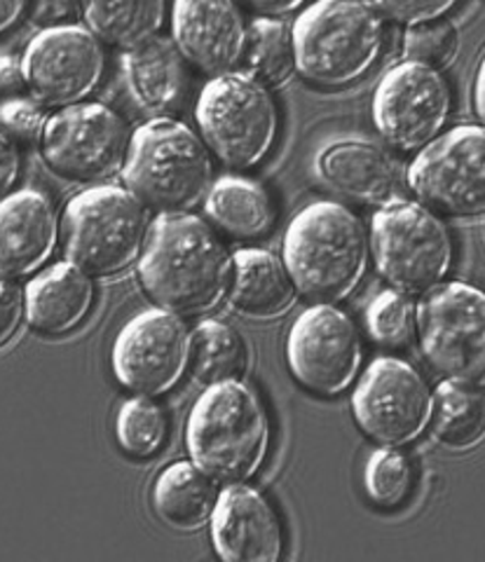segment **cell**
I'll use <instances>...</instances> for the list:
<instances>
[{"mask_svg": "<svg viewBox=\"0 0 485 562\" xmlns=\"http://www.w3.org/2000/svg\"><path fill=\"white\" fill-rule=\"evenodd\" d=\"M233 256L212 225L188 214H162L148 231L138 279L160 307L179 316L214 310L228 293Z\"/></svg>", "mask_w": 485, "mask_h": 562, "instance_id": "obj_1", "label": "cell"}, {"mask_svg": "<svg viewBox=\"0 0 485 562\" xmlns=\"http://www.w3.org/2000/svg\"><path fill=\"white\" fill-rule=\"evenodd\" d=\"M270 436L263 398L237 378L206 386L185 425L190 462L218 485L253 479L268 457Z\"/></svg>", "mask_w": 485, "mask_h": 562, "instance_id": "obj_2", "label": "cell"}, {"mask_svg": "<svg viewBox=\"0 0 485 562\" xmlns=\"http://www.w3.org/2000/svg\"><path fill=\"white\" fill-rule=\"evenodd\" d=\"M371 239L352 209L312 202L289 223L282 260L296 291L315 303L348 297L366 274Z\"/></svg>", "mask_w": 485, "mask_h": 562, "instance_id": "obj_3", "label": "cell"}, {"mask_svg": "<svg viewBox=\"0 0 485 562\" xmlns=\"http://www.w3.org/2000/svg\"><path fill=\"white\" fill-rule=\"evenodd\" d=\"M291 33L298 74L326 90L366 76L385 49V16L369 0H315Z\"/></svg>", "mask_w": 485, "mask_h": 562, "instance_id": "obj_4", "label": "cell"}, {"mask_svg": "<svg viewBox=\"0 0 485 562\" xmlns=\"http://www.w3.org/2000/svg\"><path fill=\"white\" fill-rule=\"evenodd\" d=\"M125 186L146 209L183 214L212 188V150L188 125L155 117L132 134Z\"/></svg>", "mask_w": 485, "mask_h": 562, "instance_id": "obj_5", "label": "cell"}, {"mask_svg": "<svg viewBox=\"0 0 485 562\" xmlns=\"http://www.w3.org/2000/svg\"><path fill=\"white\" fill-rule=\"evenodd\" d=\"M61 249L90 277L125 272L148 239L146 206L127 188L92 186L66 204L59 223Z\"/></svg>", "mask_w": 485, "mask_h": 562, "instance_id": "obj_6", "label": "cell"}, {"mask_svg": "<svg viewBox=\"0 0 485 562\" xmlns=\"http://www.w3.org/2000/svg\"><path fill=\"white\" fill-rule=\"evenodd\" d=\"M369 239L377 274L406 295L439 286L453 268L455 246L448 227L420 202H385L373 214Z\"/></svg>", "mask_w": 485, "mask_h": 562, "instance_id": "obj_7", "label": "cell"}, {"mask_svg": "<svg viewBox=\"0 0 485 562\" xmlns=\"http://www.w3.org/2000/svg\"><path fill=\"white\" fill-rule=\"evenodd\" d=\"M195 120L206 148L235 169L261 165L280 134V113L268 87L233 70L204 85Z\"/></svg>", "mask_w": 485, "mask_h": 562, "instance_id": "obj_8", "label": "cell"}, {"mask_svg": "<svg viewBox=\"0 0 485 562\" xmlns=\"http://www.w3.org/2000/svg\"><path fill=\"white\" fill-rule=\"evenodd\" d=\"M420 349L435 371L458 384L485 386V291L448 281L415 307Z\"/></svg>", "mask_w": 485, "mask_h": 562, "instance_id": "obj_9", "label": "cell"}, {"mask_svg": "<svg viewBox=\"0 0 485 562\" xmlns=\"http://www.w3.org/2000/svg\"><path fill=\"white\" fill-rule=\"evenodd\" d=\"M132 136L113 109L76 103L47 117L41 134L45 165L71 183H99L125 169Z\"/></svg>", "mask_w": 485, "mask_h": 562, "instance_id": "obj_10", "label": "cell"}, {"mask_svg": "<svg viewBox=\"0 0 485 562\" xmlns=\"http://www.w3.org/2000/svg\"><path fill=\"white\" fill-rule=\"evenodd\" d=\"M427 209L450 218L485 214V127H458L427 144L406 171Z\"/></svg>", "mask_w": 485, "mask_h": 562, "instance_id": "obj_11", "label": "cell"}, {"mask_svg": "<svg viewBox=\"0 0 485 562\" xmlns=\"http://www.w3.org/2000/svg\"><path fill=\"white\" fill-rule=\"evenodd\" d=\"M431 396L427 382L402 359L380 357L361 375L352 394L359 429L380 446L402 448L418 441L429 425Z\"/></svg>", "mask_w": 485, "mask_h": 562, "instance_id": "obj_12", "label": "cell"}, {"mask_svg": "<svg viewBox=\"0 0 485 562\" xmlns=\"http://www.w3.org/2000/svg\"><path fill=\"white\" fill-rule=\"evenodd\" d=\"M286 363L307 392L338 396L357 380L361 340L354 322L334 303H315L289 328Z\"/></svg>", "mask_w": 485, "mask_h": 562, "instance_id": "obj_13", "label": "cell"}, {"mask_svg": "<svg viewBox=\"0 0 485 562\" xmlns=\"http://www.w3.org/2000/svg\"><path fill=\"white\" fill-rule=\"evenodd\" d=\"M103 43L78 24L43 29L22 59V78L45 109H68L88 99L106 70Z\"/></svg>", "mask_w": 485, "mask_h": 562, "instance_id": "obj_14", "label": "cell"}, {"mask_svg": "<svg viewBox=\"0 0 485 562\" xmlns=\"http://www.w3.org/2000/svg\"><path fill=\"white\" fill-rule=\"evenodd\" d=\"M190 336L179 314L165 307L138 312L120 328L111 351L115 380L138 396H162L188 371Z\"/></svg>", "mask_w": 485, "mask_h": 562, "instance_id": "obj_15", "label": "cell"}, {"mask_svg": "<svg viewBox=\"0 0 485 562\" xmlns=\"http://www.w3.org/2000/svg\"><path fill=\"white\" fill-rule=\"evenodd\" d=\"M448 82L439 70L418 61H402L380 78L373 97V122L390 146L422 150L450 117Z\"/></svg>", "mask_w": 485, "mask_h": 562, "instance_id": "obj_16", "label": "cell"}, {"mask_svg": "<svg viewBox=\"0 0 485 562\" xmlns=\"http://www.w3.org/2000/svg\"><path fill=\"white\" fill-rule=\"evenodd\" d=\"M247 24L235 0H174L171 41L206 76L230 74L245 55Z\"/></svg>", "mask_w": 485, "mask_h": 562, "instance_id": "obj_17", "label": "cell"}, {"mask_svg": "<svg viewBox=\"0 0 485 562\" xmlns=\"http://www.w3.org/2000/svg\"><path fill=\"white\" fill-rule=\"evenodd\" d=\"M212 541L225 562H277L284 553V527L272 504L245 483L225 485L210 518Z\"/></svg>", "mask_w": 485, "mask_h": 562, "instance_id": "obj_18", "label": "cell"}, {"mask_svg": "<svg viewBox=\"0 0 485 562\" xmlns=\"http://www.w3.org/2000/svg\"><path fill=\"white\" fill-rule=\"evenodd\" d=\"M57 239V211L43 192L22 188L0 200V272L14 279L38 272Z\"/></svg>", "mask_w": 485, "mask_h": 562, "instance_id": "obj_19", "label": "cell"}, {"mask_svg": "<svg viewBox=\"0 0 485 562\" xmlns=\"http://www.w3.org/2000/svg\"><path fill=\"white\" fill-rule=\"evenodd\" d=\"M317 171L338 195L366 204L394 200L404 181L402 165L383 146L361 138L338 140L324 148L317 157Z\"/></svg>", "mask_w": 485, "mask_h": 562, "instance_id": "obj_20", "label": "cell"}, {"mask_svg": "<svg viewBox=\"0 0 485 562\" xmlns=\"http://www.w3.org/2000/svg\"><path fill=\"white\" fill-rule=\"evenodd\" d=\"M26 319L45 338L76 330L94 305V281L74 262H57L29 281L24 291Z\"/></svg>", "mask_w": 485, "mask_h": 562, "instance_id": "obj_21", "label": "cell"}, {"mask_svg": "<svg viewBox=\"0 0 485 562\" xmlns=\"http://www.w3.org/2000/svg\"><path fill=\"white\" fill-rule=\"evenodd\" d=\"M296 293L284 260L274 254L266 249H239L233 256L225 297L239 314L253 319H274L289 312Z\"/></svg>", "mask_w": 485, "mask_h": 562, "instance_id": "obj_22", "label": "cell"}, {"mask_svg": "<svg viewBox=\"0 0 485 562\" xmlns=\"http://www.w3.org/2000/svg\"><path fill=\"white\" fill-rule=\"evenodd\" d=\"M183 61L174 41L162 38V35H155V38L127 49L125 74L138 109L150 115H162L177 109L185 87Z\"/></svg>", "mask_w": 485, "mask_h": 562, "instance_id": "obj_23", "label": "cell"}, {"mask_svg": "<svg viewBox=\"0 0 485 562\" xmlns=\"http://www.w3.org/2000/svg\"><path fill=\"white\" fill-rule=\"evenodd\" d=\"M216 481L193 462H174L153 485V508L162 522L181 532L200 530L210 522L218 502Z\"/></svg>", "mask_w": 485, "mask_h": 562, "instance_id": "obj_24", "label": "cell"}, {"mask_svg": "<svg viewBox=\"0 0 485 562\" xmlns=\"http://www.w3.org/2000/svg\"><path fill=\"white\" fill-rule=\"evenodd\" d=\"M204 211L221 233L235 239L263 237L274 223V209L263 186L245 176H223L204 198Z\"/></svg>", "mask_w": 485, "mask_h": 562, "instance_id": "obj_25", "label": "cell"}, {"mask_svg": "<svg viewBox=\"0 0 485 562\" xmlns=\"http://www.w3.org/2000/svg\"><path fill=\"white\" fill-rule=\"evenodd\" d=\"M88 29L103 45L132 49L160 33L167 0H80Z\"/></svg>", "mask_w": 485, "mask_h": 562, "instance_id": "obj_26", "label": "cell"}, {"mask_svg": "<svg viewBox=\"0 0 485 562\" xmlns=\"http://www.w3.org/2000/svg\"><path fill=\"white\" fill-rule=\"evenodd\" d=\"M431 434L450 450H472L485 438V396L474 386L441 382L431 401Z\"/></svg>", "mask_w": 485, "mask_h": 562, "instance_id": "obj_27", "label": "cell"}, {"mask_svg": "<svg viewBox=\"0 0 485 562\" xmlns=\"http://www.w3.org/2000/svg\"><path fill=\"white\" fill-rule=\"evenodd\" d=\"M241 74L261 82L268 90H277L296 74V45L293 33L282 20L258 16L247 29L245 55H241Z\"/></svg>", "mask_w": 485, "mask_h": 562, "instance_id": "obj_28", "label": "cell"}, {"mask_svg": "<svg viewBox=\"0 0 485 562\" xmlns=\"http://www.w3.org/2000/svg\"><path fill=\"white\" fill-rule=\"evenodd\" d=\"M247 349L237 330L216 319H204L190 333L188 368L195 382L210 386L241 373Z\"/></svg>", "mask_w": 485, "mask_h": 562, "instance_id": "obj_29", "label": "cell"}, {"mask_svg": "<svg viewBox=\"0 0 485 562\" xmlns=\"http://www.w3.org/2000/svg\"><path fill=\"white\" fill-rule=\"evenodd\" d=\"M169 422L165 411L148 396L125 401L115 417V438L127 454L146 460L167 441Z\"/></svg>", "mask_w": 485, "mask_h": 562, "instance_id": "obj_30", "label": "cell"}, {"mask_svg": "<svg viewBox=\"0 0 485 562\" xmlns=\"http://www.w3.org/2000/svg\"><path fill=\"white\" fill-rule=\"evenodd\" d=\"M413 483V464L402 450L383 446L371 452L366 469H363V487H366V495L375 506L398 508L406 504Z\"/></svg>", "mask_w": 485, "mask_h": 562, "instance_id": "obj_31", "label": "cell"}, {"mask_svg": "<svg viewBox=\"0 0 485 562\" xmlns=\"http://www.w3.org/2000/svg\"><path fill=\"white\" fill-rule=\"evenodd\" d=\"M366 326L377 345L390 349L408 347L418 330L410 297L396 289L377 293L366 310Z\"/></svg>", "mask_w": 485, "mask_h": 562, "instance_id": "obj_32", "label": "cell"}, {"mask_svg": "<svg viewBox=\"0 0 485 562\" xmlns=\"http://www.w3.org/2000/svg\"><path fill=\"white\" fill-rule=\"evenodd\" d=\"M460 52L458 31L450 22H427L408 26L404 35V55L408 61H418L429 68H445L455 61Z\"/></svg>", "mask_w": 485, "mask_h": 562, "instance_id": "obj_33", "label": "cell"}, {"mask_svg": "<svg viewBox=\"0 0 485 562\" xmlns=\"http://www.w3.org/2000/svg\"><path fill=\"white\" fill-rule=\"evenodd\" d=\"M460 0H375V8L385 20L404 26H418L443 20Z\"/></svg>", "mask_w": 485, "mask_h": 562, "instance_id": "obj_34", "label": "cell"}, {"mask_svg": "<svg viewBox=\"0 0 485 562\" xmlns=\"http://www.w3.org/2000/svg\"><path fill=\"white\" fill-rule=\"evenodd\" d=\"M26 314L24 291L14 277L0 272V349L8 347Z\"/></svg>", "mask_w": 485, "mask_h": 562, "instance_id": "obj_35", "label": "cell"}, {"mask_svg": "<svg viewBox=\"0 0 485 562\" xmlns=\"http://www.w3.org/2000/svg\"><path fill=\"white\" fill-rule=\"evenodd\" d=\"M0 122L8 132H12L14 136H20L24 140H33L38 138L45 130V113L41 105L31 103V101H5L0 105Z\"/></svg>", "mask_w": 485, "mask_h": 562, "instance_id": "obj_36", "label": "cell"}, {"mask_svg": "<svg viewBox=\"0 0 485 562\" xmlns=\"http://www.w3.org/2000/svg\"><path fill=\"white\" fill-rule=\"evenodd\" d=\"M26 14L41 29L66 26L82 14V3L80 0H26Z\"/></svg>", "mask_w": 485, "mask_h": 562, "instance_id": "obj_37", "label": "cell"}, {"mask_svg": "<svg viewBox=\"0 0 485 562\" xmlns=\"http://www.w3.org/2000/svg\"><path fill=\"white\" fill-rule=\"evenodd\" d=\"M20 173H22V155L10 140V136L0 132V200L10 195L16 181H20Z\"/></svg>", "mask_w": 485, "mask_h": 562, "instance_id": "obj_38", "label": "cell"}, {"mask_svg": "<svg viewBox=\"0 0 485 562\" xmlns=\"http://www.w3.org/2000/svg\"><path fill=\"white\" fill-rule=\"evenodd\" d=\"M237 5L247 8L258 16H268V20H280L284 14L301 10L307 0H235Z\"/></svg>", "mask_w": 485, "mask_h": 562, "instance_id": "obj_39", "label": "cell"}, {"mask_svg": "<svg viewBox=\"0 0 485 562\" xmlns=\"http://www.w3.org/2000/svg\"><path fill=\"white\" fill-rule=\"evenodd\" d=\"M26 14V0H0V35L8 33Z\"/></svg>", "mask_w": 485, "mask_h": 562, "instance_id": "obj_40", "label": "cell"}, {"mask_svg": "<svg viewBox=\"0 0 485 562\" xmlns=\"http://www.w3.org/2000/svg\"><path fill=\"white\" fill-rule=\"evenodd\" d=\"M474 105H476V115L483 122L485 127V57L478 66V74H476V85H474Z\"/></svg>", "mask_w": 485, "mask_h": 562, "instance_id": "obj_41", "label": "cell"}, {"mask_svg": "<svg viewBox=\"0 0 485 562\" xmlns=\"http://www.w3.org/2000/svg\"><path fill=\"white\" fill-rule=\"evenodd\" d=\"M22 80V68H16L12 59H0V87H12Z\"/></svg>", "mask_w": 485, "mask_h": 562, "instance_id": "obj_42", "label": "cell"}]
</instances>
